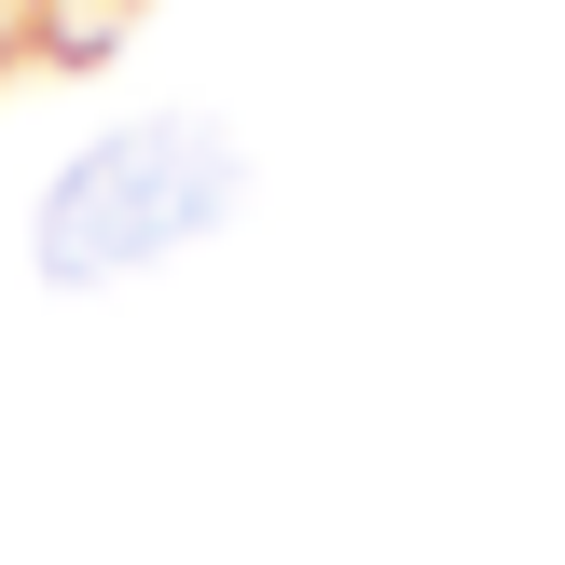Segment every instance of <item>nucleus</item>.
<instances>
[{
	"mask_svg": "<svg viewBox=\"0 0 565 565\" xmlns=\"http://www.w3.org/2000/svg\"><path fill=\"white\" fill-rule=\"evenodd\" d=\"M235 193H248V166H235V138H221L207 110H138V125L83 138V152L55 166L28 263H42L55 290H110V276L166 263V248L221 235Z\"/></svg>",
	"mask_w": 565,
	"mask_h": 565,
	"instance_id": "f257e3e1",
	"label": "nucleus"
}]
</instances>
